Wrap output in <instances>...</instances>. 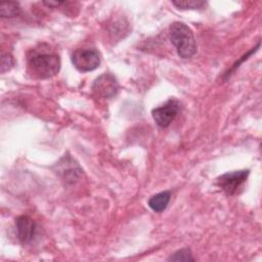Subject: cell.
Segmentation results:
<instances>
[{
  "mask_svg": "<svg viewBox=\"0 0 262 262\" xmlns=\"http://www.w3.org/2000/svg\"><path fill=\"white\" fill-rule=\"evenodd\" d=\"M28 73L36 79H48L55 76L60 69L58 54L49 49L35 48L27 57Z\"/></svg>",
  "mask_w": 262,
  "mask_h": 262,
  "instance_id": "obj_1",
  "label": "cell"
},
{
  "mask_svg": "<svg viewBox=\"0 0 262 262\" xmlns=\"http://www.w3.org/2000/svg\"><path fill=\"white\" fill-rule=\"evenodd\" d=\"M171 43L181 58H189L196 52V42L192 31L181 21H174L169 28Z\"/></svg>",
  "mask_w": 262,
  "mask_h": 262,
  "instance_id": "obj_2",
  "label": "cell"
},
{
  "mask_svg": "<svg viewBox=\"0 0 262 262\" xmlns=\"http://www.w3.org/2000/svg\"><path fill=\"white\" fill-rule=\"evenodd\" d=\"M74 67L83 73L94 71L100 64V56L94 48H79L72 54Z\"/></svg>",
  "mask_w": 262,
  "mask_h": 262,
  "instance_id": "obj_3",
  "label": "cell"
},
{
  "mask_svg": "<svg viewBox=\"0 0 262 262\" xmlns=\"http://www.w3.org/2000/svg\"><path fill=\"white\" fill-rule=\"evenodd\" d=\"M249 173V170H238L224 173L217 178V185L227 194H235L246 182Z\"/></svg>",
  "mask_w": 262,
  "mask_h": 262,
  "instance_id": "obj_4",
  "label": "cell"
},
{
  "mask_svg": "<svg viewBox=\"0 0 262 262\" xmlns=\"http://www.w3.org/2000/svg\"><path fill=\"white\" fill-rule=\"evenodd\" d=\"M179 111L180 102L176 99H169L163 105L154 108L151 111V115L158 126L166 128L173 122Z\"/></svg>",
  "mask_w": 262,
  "mask_h": 262,
  "instance_id": "obj_5",
  "label": "cell"
},
{
  "mask_svg": "<svg viewBox=\"0 0 262 262\" xmlns=\"http://www.w3.org/2000/svg\"><path fill=\"white\" fill-rule=\"evenodd\" d=\"M95 95L102 98H113L119 90V84L116 77L110 73H104L97 77L92 85Z\"/></svg>",
  "mask_w": 262,
  "mask_h": 262,
  "instance_id": "obj_6",
  "label": "cell"
},
{
  "mask_svg": "<svg viewBox=\"0 0 262 262\" xmlns=\"http://www.w3.org/2000/svg\"><path fill=\"white\" fill-rule=\"evenodd\" d=\"M17 238L21 244L30 243L36 233V223L29 216H19L15 219Z\"/></svg>",
  "mask_w": 262,
  "mask_h": 262,
  "instance_id": "obj_7",
  "label": "cell"
},
{
  "mask_svg": "<svg viewBox=\"0 0 262 262\" xmlns=\"http://www.w3.org/2000/svg\"><path fill=\"white\" fill-rule=\"evenodd\" d=\"M170 198H171L170 191H168V190L161 191V192L152 195L148 200V206L152 211H155L157 213H161L167 208V206L170 202Z\"/></svg>",
  "mask_w": 262,
  "mask_h": 262,
  "instance_id": "obj_8",
  "label": "cell"
},
{
  "mask_svg": "<svg viewBox=\"0 0 262 262\" xmlns=\"http://www.w3.org/2000/svg\"><path fill=\"white\" fill-rule=\"evenodd\" d=\"M20 11L19 4L13 1H2L0 3V15L2 17L16 16Z\"/></svg>",
  "mask_w": 262,
  "mask_h": 262,
  "instance_id": "obj_9",
  "label": "cell"
},
{
  "mask_svg": "<svg viewBox=\"0 0 262 262\" xmlns=\"http://www.w3.org/2000/svg\"><path fill=\"white\" fill-rule=\"evenodd\" d=\"M172 4L179 9H201L206 5L202 0H185V1H172Z\"/></svg>",
  "mask_w": 262,
  "mask_h": 262,
  "instance_id": "obj_10",
  "label": "cell"
},
{
  "mask_svg": "<svg viewBox=\"0 0 262 262\" xmlns=\"http://www.w3.org/2000/svg\"><path fill=\"white\" fill-rule=\"evenodd\" d=\"M168 260L170 261H193V257L192 254L190 252L189 249L185 248V249H181L177 252H175L173 255H171Z\"/></svg>",
  "mask_w": 262,
  "mask_h": 262,
  "instance_id": "obj_11",
  "label": "cell"
},
{
  "mask_svg": "<svg viewBox=\"0 0 262 262\" xmlns=\"http://www.w3.org/2000/svg\"><path fill=\"white\" fill-rule=\"evenodd\" d=\"M14 64V60L11 54L9 53H2L1 57V73H5L9 71Z\"/></svg>",
  "mask_w": 262,
  "mask_h": 262,
  "instance_id": "obj_12",
  "label": "cell"
}]
</instances>
